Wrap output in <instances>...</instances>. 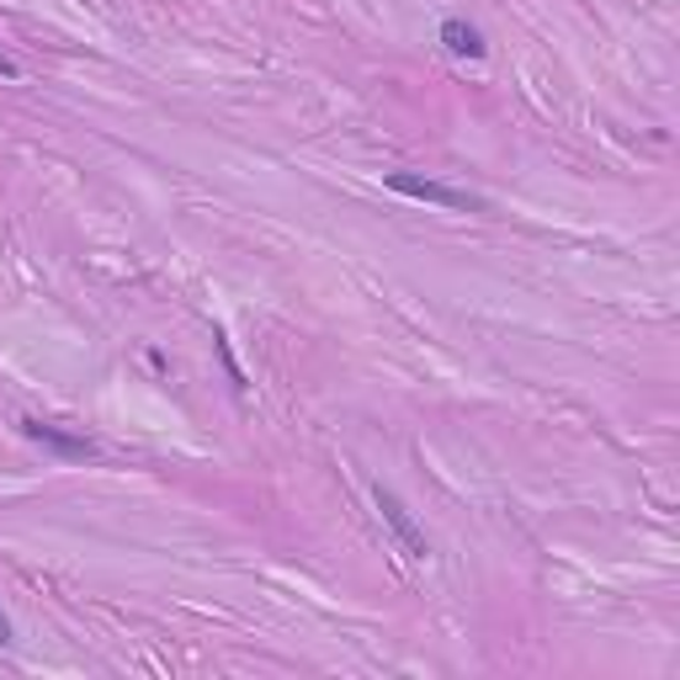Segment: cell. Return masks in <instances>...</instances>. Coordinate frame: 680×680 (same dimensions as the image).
Here are the masks:
<instances>
[{
    "label": "cell",
    "instance_id": "obj_2",
    "mask_svg": "<svg viewBox=\"0 0 680 680\" xmlns=\"http://www.w3.org/2000/svg\"><path fill=\"white\" fill-rule=\"evenodd\" d=\"M372 500H378V516H383V527L393 532V542L404 548V559H426L431 553V542H426V532H420V521H414L410 510H404V500L393 494V489H372Z\"/></svg>",
    "mask_w": 680,
    "mask_h": 680
},
{
    "label": "cell",
    "instance_id": "obj_1",
    "mask_svg": "<svg viewBox=\"0 0 680 680\" xmlns=\"http://www.w3.org/2000/svg\"><path fill=\"white\" fill-rule=\"evenodd\" d=\"M383 187L393 197H410V202H431V208H452V213H484V202L473 192H458L447 181H431V176H410V170H389Z\"/></svg>",
    "mask_w": 680,
    "mask_h": 680
},
{
    "label": "cell",
    "instance_id": "obj_4",
    "mask_svg": "<svg viewBox=\"0 0 680 680\" xmlns=\"http://www.w3.org/2000/svg\"><path fill=\"white\" fill-rule=\"evenodd\" d=\"M441 49L452 53V59H484L489 43H484V32L473 22H462V17H447L441 22Z\"/></svg>",
    "mask_w": 680,
    "mask_h": 680
},
{
    "label": "cell",
    "instance_id": "obj_5",
    "mask_svg": "<svg viewBox=\"0 0 680 680\" xmlns=\"http://www.w3.org/2000/svg\"><path fill=\"white\" fill-rule=\"evenodd\" d=\"M17 74H22V70H17V64H11V59L0 53V80H17Z\"/></svg>",
    "mask_w": 680,
    "mask_h": 680
},
{
    "label": "cell",
    "instance_id": "obj_3",
    "mask_svg": "<svg viewBox=\"0 0 680 680\" xmlns=\"http://www.w3.org/2000/svg\"><path fill=\"white\" fill-rule=\"evenodd\" d=\"M22 437L38 441V447H49V452H59V458H97V441H91V437L59 431V426H49V420H32V414L22 420Z\"/></svg>",
    "mask_w": 680,
    "mask_h": 680
},
{
    "label": "cell",
    "instance_id": "obj_6",
    "mask_svg": "<svg viewBox=\"0 0 680 680\" xmlns=\"http://www.w3.org/2000/svg\"><path fill=\"white\" fill-rule=\"evenodd\" d=\"M6 643H11V622L0 617V649H6Z\"/></svg>",
    "mask_w": 680,
    "mask_h": 680
}]
</instances>
